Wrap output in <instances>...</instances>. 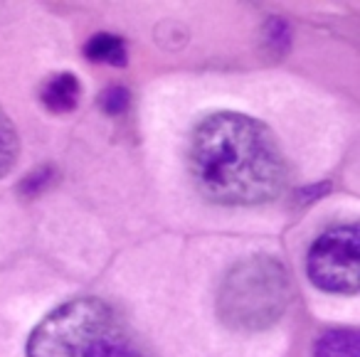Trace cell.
<instances>
[{"label":"cell","mask_w":360,"mask_h":357,"mask_svg":"<svg viewBox=\"0 0 360 357\" xmlns=\"http://www.w3.org/2000/svg\"><path fill=\"white\" fill-rule=\"evenodd\" d=\"M188 165L198 193L230 207L271 202L289 185V163L269 126L235 111L210 114L193 129Z\"/></svg>","instance_id":"cell-1"},{"label":"cell","mask_w":360,"mask_h":357,"mask_svg":"<svg viewBox=\"0 0 360 357\" xmlns=\"http://www.w3.org/2000/svg\"><path fill=\"white\" fill-rule=\"evenodd\" d=\"M27 357H146L114 306L94 296L50 311L27 340Z\"/></svg>","instance_id":"cell-2"},{"label":"cell","mask_w":360,"mask_h":357,"mask_svg":"<svg viewBox=\"0 0 360 357\" xmlns=\"http://www.w3.org/2000/svg\"><path fill=\"white\" fill-rule=\"evenodd\" d=\"M291 303V278L271 254H252L232 264L217 288V318L240 332L276 325Z\"/></svg>","instance_id":"cell-3"},{"label":"cell","mask_w":360,"mask_h":357,"mask_svg":"<svg viewBox=\"0 0 360 357\" xmlns=\"http://www.w3.org/2000/svg\"><path fill=\"white\" fill-rule=\"evenodd\" d=\"M306 273L321 291L355 296L360 291L358 224H335L321 232L306 257Z\"/></svg>","instance_id":"cell-4"},{"label":"cell","mask_w":360,"mask_h":357,"mask_svg":"<svg viewBox=\"0 0 360 357\" xmlns=\"http://www.w3.org/2000/svg\"><path fill=\"white\" fill-rule=\"evenodd\" d=\"M82 96V84L72 72H60L52 74L45 84L40 86V101L52 114H70L77 109Z\"/></svg>","instance_id":"cell-5"},{"label":"cell","mask_w":360,"mask_h":357,"mask_svg":"<svg viewBox=\"0 0 360 357\" xmlns=\"http://www.w3.org/2000/svg\"><path fill=\"white\" fill-rule=\"evenodd\" d=\"M311 357H360V335L353 327H330L314 342Z\"/></svg>","instance_id":"cell-6"},{"label":"cell","mask_w":360,"mask_h":357,"mask_svg":"<svg viewBox=\"0 0 360 357\" xmlns=\"http://www.w3.org/2000/svg\"><path fill=\"white\" fill-rule=\"evenodd\" d=\"M84 55L89 62H106L114 67H126L129 62L124 40L111 32H96L94 37H89V42L84 45Z\"/></svg>","instance_id":"cell-7"},{"label":"cell","mask_w":360,"mask_h":357,"mask_svg":"<svg viewBox=\"0 0 360 357\" xmlns=\"http://www.w3.org/2000/svg\"><path fill=\"white\" fill-rule=\"evenodd\" d=\"M18 155H20V138H18L15 124L0 106V178L11 173L13 165L18 163Z\"/></svg>","instance_id":"cell-8"},{"label":"cell","mask_w":360,"mask_h":357,"mask_svg":"<svg viewBox=\"0 0 360 357\" xmlns=\"http://www.w3.org/2000/svg\"><path fill=\"white\" fill-rule=\"evenodd\" d=\"M291 47V27L284 18H269L262 30V50L274 55V60H281V57L289 52Z\"/></svg>","instance_id":"cell-9"},{"label":"cell","mask_w":360,"mask_h":357,"mask_svg":"<svg viewBox=\"0 0 360 357\" xmlns=\"http://www.w3.org/2000/svg\"><path fill=\"white\" fill-rule=\"evenodd\" d=\"M52 180H55V165H37L35 170H30V173L20 180L18 193H20V197L32 200V197H37V195L45 193V190L50 188Z\"/></svg>","instance_id":"cell-10"},{"label":"cell","mask_w":360,"mask_h":357,"mask_svg":"<svg viewBox=\"0 0 360 357\" xmlns=\"http://www.w3.org/2000/svg\"><path fill=\"white\" fill-rule=\"evenodd\" d=\"M129 104H131V91L126 89V86H121V84L106 86V89L99 94V106H101V111H104V114H109V116H121V114H126Z\"/></svg>","instance_id":"cell-11"}]
</instances>
